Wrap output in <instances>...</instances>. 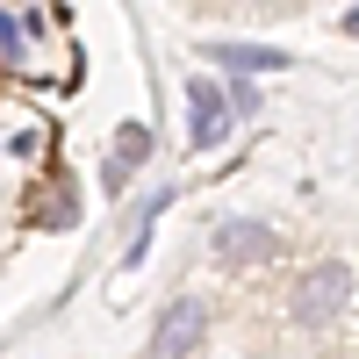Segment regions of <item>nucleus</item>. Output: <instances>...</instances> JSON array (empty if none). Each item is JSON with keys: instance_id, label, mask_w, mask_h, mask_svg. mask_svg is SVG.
<instances>
[{"instance_id": "obj_1", "label": "nucleus", "mask_w": 359, "mask_h": 359, "mask_svg": "<svg viewBox=\"0 0 359 359\" xmlns=\"http://www.w3.org/2000/svg\"><path fill=\"white\" fill-rule=\"evenodd\" d=\"M352 302V266H309V273L302 280H294V323H309V331H316V323H331L338 309Z\"/></svg>"}, {"instance_id": "obj_2", "label": "nucleus", "mask_w": 359, "mask_h": 359, "mask_svg": "<svg viewBox=\"0 0 359 359\" xmlns=\"http://www.w3.org/2000/svg\"><path fill=\"white\" fill-rule=\"evenodd\" d=\"M201 331H208V309L194 302V294H180V302L158 316V331H151V359H187L201 345Z\"/></svg>"}, {"instance_id": "obj_3", "label": "nucleus", "mask_w": 359, "mask_h": 359, "mask_svg": "<svg viewBox=\"0 0 359 359\" xmlns=\"http://www.w3.org/2000/svg\"><path fill=\"white\" fill-rule=\"evenodd\" d=\"M223 130H230V94L216 79H194L187 86V144L208 151V144H223Z\"/></svg>"}, {"instance_id": "obj_4", "label": "nucleus", "mask_w": 359, "mask_h": 359, "mask_svg": "<svg viewBox=\"0 0 359 359\" xmlns=\"http://www.w3.org/2000/svg\"><path fill=\"white\" fill-rule=\"evenodd\" d=\"M216 259L223 266H259V259H273V230L252 223V216H230L216 230Z\"/></svg>"}, {"instance_id": "obj_5", "label": "nucleus", "mask_w": 359, "mask_h": 359, "mask_svg": "<svg viewBox=\"0 0 359 359\" xmlns=\"http://www.w3.org/2000/svg\"><path fill=\"white\" fill-rule=\"evenodd\" d=\"M137 158H151V130H144V123H123V130H115V158H108V187H115V194L130 187Z\"/></svg>"}, {"instance_id": "obj_6", "label": "nucleus", "mask_w": 359, "mask_h": 359, "mask_svg": "<svg viewBox=\"0 0 359 359\" xmlns=\"http://www.w3.org/2000/svg\"><path fill=\"white\" fill-rule=\"evenodd\" d=\"M216 57L237 65V72H273L280 65V50H259V43H216Z\"/></svg>"}, {"instance_id": "obj_7", "label": "nucleus", "mask_w": 359, "mask_h": 359, "mask_svg": "<svg viewBox=\"0 0 359 359\" xmlns=\"http://www.w3.org/2000/svg\"><path fill=\"white\" fill-rule=\"evenodd\" d=\"M345 36H359V8H345Z\"/></svg>"}]
</instances>
